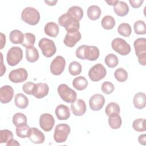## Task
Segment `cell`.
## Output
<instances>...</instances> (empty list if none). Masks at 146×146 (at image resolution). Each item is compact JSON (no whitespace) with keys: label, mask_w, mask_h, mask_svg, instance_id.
I'll list each match as a JSON object with an SVG mask.
<instances>
[{"label":"cell","mask_w":146,"mask_h":146,"mask_svg":"<svg viewBox=\"0 0 146 146\" xmlns=\"http://www.w3.org/2000/svg\"><path fill=\"white\" fill-rule=\"evenodd\" d=\"M14 90L10 86L5 85L0 88V101L2 103H8L14 96Z\"/></svg>","instance_id":"obj_15"},{"label":"cell","mask_w":146,"mask_h":146,"mask_svg":"<svg viewBox=\"0 0 146 146\" xmlns=\"http://www.w3.org/2000/svg\"><path fill=\"white\" fill-rule=\"evenodd\" d=\"M36 84L31 82H28L24 83L22 86V90L23 92L28 95H33L35 90Z\"/></svg>","instance_id":"obj_44"},{"label":"cell","mask_w":146,"mask_h":146,"mask_svg":"<svg viewBox=\"0 0 146 146\" xmlns=\"http://www.w3.org/2000/svg\"><path fill=\"white\" fill-rule=\"evenodd\" d=\"M102 27L105 30L112 29L115 25V20L113 17L111 15L104 16L101 21Z\"/></svg>","instance_id":"obj_30"},{"label":"cell","mask_w":146,"mask_h":146,"mask_svg":"<svg viewBox=\"0 0 146 146\" xmlns=\"http://www.w3.org/2000/svg\"><path fill=\"white\" fill-rule=\"evenodd\" d=\"M44 31L47 35L55 38L59 34V27L56 23L50 22L47 23L44 26Z\"/></svg>","instance_id":"obj_22"},{"label":"cell","mask_w":146,"mask_h":146,"mask_svg":"<svg viewBox=\"0 0 146 146\" xmlns=\"http://www.w3.org/2000/svg\"><path fill=\"white\" fill-rule=\"evenodd\" d=\"M13 123L15 126L27 124V117L23 113L17 112L13 117Z\"/></svg>","instance_id":"obj_38"},{"label":"cell","mask_w":146,"mask_h":146,"mask_svg":"<svg viewBox=\"0 0 146 146\" xmlns=\"http://www.w3.org/2000/svg\"><path fill=\"white\" fill-rule=\"evenodd\" d=\"M55 115L59 120H67L70 116L69 108L66 105L60 104L55 109Z\"/></svg>","instance_id":"obj_19"},{"label":"cell","mask_w":146,"mask_h":146,"mask_svg":"<svg viewBox=\"0 0 146 146\" xmlns=\"http://www.w3.org/2000/svg\"><path fill=\"white\" fill-rule=\"evenodd\" d=\"M101 15V9L96 5H91L87 9V16L91 20L95 21Z\"/></svg>","instance_id":"obj_28"},{"label":"cell","mask_w":146,"mask_h":146,"mask_svg":"<svg viewBox=\"0 0 146 146\" xmlns=\"http://www.w3.org/2000/svg\"><path fill=\"white\" fill-rule=\"evenodd\" d=\"M28 137L32 143L35 144H42L45 140V136L43 133L35 127L30 128Z\"/></svg>","instance_id":"obj_17"},{"label":"cell","mask_w":146,"mask_h":146,"mask_svg":"<svg viewBox=\"0 0 146 146\" xmlns=\"http://www.w3.org/2000/svg\"><path fill=\"white\" fill-rule=\"evenodd\" d=\"M9 39L14 44H22L24 39V34L20 30H12L9 35Z\"/></svg>","instance_id":"obj_26"},{"label":"cell","mask_w":146,"mask_h":146,"mask_svg":"<svg viewBox=\"0 0 146 146\" xmlns=\"http://www.w3.org/2000/svg\"><path fill=\"white\" fill-rule=\"evenodd\" d=\"M129 3L131 6L135 9H137L140 7L144 2L143 0H129Z\"/></svg>","instance_id":"obj_45"},{"label":"cell","mask_w":146,"mask_h":146,"mask_svg":"<svg viewBox=\"0 0 146 146\" xmlns=\"http://www.w3.org/2000/svg\"><path fill=\"white\" fill-rule=\"evenodd\" d=\"M67 13H69L72 17L80 21L83 16V9L77 6H73L68 9Z\"/></svg>","instance_id":"obj_32"},{"label":"cell","mask_w":146,"mask_h":146,"mask_svg":"<svg viewBox=\"0 0 146 146\" xmlns=\"http://www.w3.org/2000/svg\"><path fill=\"white\" fill-rule=\"evenodd\" d=\"M119 1H106V2L109 5H111V6H115L117 3Z\"/></svg>","instance_id":"obj_51"},{"label":"cell","mask_w":146,"mask_h":146,"mask_svg":"<svg viewBox=\"0 0 146 146\" xmlns=\"http://www.w3.org/2000/svg\"><path fill=\"white\" fill-rule=\"evenodd\" d=\"M57 91L61 99L67 103H72L76 99L77 95L76 92L66 84H60L58 87Z\"/></svg>","instance_id":"obj_5"},{"label":"cell","mask_w":146,"mask_h":146,"mask_svg":"<svg viewBox=\"0 0 146 146\" xmlns=\"http://www.w3.org/2000/svg\"><path fill=\"white\" fill-rule=\"evenodd\" d=\"M118 33L125 37H129L132 32L131 27L129 24L127 23H122L119 25L117 27Z\"/></svg>","instance_id":"obj_34"},{"label":"cell","mask_w":146,"mask_h":146,"mask_svg":"<svg viewBox=\"0 0 146 146\" xmlns=\"http://www.w3.org/2000/svg\"><path fill=\"white\" fill-rule=\"evenodd\" d=\"M68 71L73 76L79 75L82 72V66L80 63L76 61L71 62L68 66Z\"/></svg>","instance_id":"obj_35"},{"label":"cell","mask_w":146,"mask_h":146,"mask_svg":"<svg viewBox=\"0 0 146 146\" xmlns=\"http://www.w3.org/2000/svg\"><path fill=\"white\" fill-rule=\"evenodd\" d=\"M26 57L28 62L33 63L36 62L39 57V52L35 47L26 48Z\"/></svg>","instance_id":"obj_29"},{"label":"cell","mask_w":146,"mask_h":146,"mask_svg":"<svg viewBox=\"0 0 146 146\" xmlns=\"http://www.w3.org/2000/svg\"><path fill=\"white\" fill-rule=\"evenodd\" d=\"M57 1H45L44 2L46 3H47L48 5L49 6H54L56 4V3L57 2Z\"/></svg>","instance_id":"obj_50"},{"label":"cell","mask_w":146,"mask_h":146,"mask_svg":"<svg viewBox=\"0 0 146 146\" xmlns=\"http://www.w3.org/2000/svg\"><path fill=\"white\" fill-rule=\"evenodd\" d=\"M6 145L7 146H10V145H20L19 143L16 140H14V139H11V140H10L9 141H8L7 143H6Z\"/></svg>","instance_id":"obj_49"},{"label":"cell","mask_w":146,"mask_h":146,"mask_svg":"<svg viewBox=\"0 0 146 146\" xmlns=\"http://www.w3.org/2000/svg\"><path fill=\"white\" fill-rule=\"evenodd\" d=\"M101 90L104 94L109 95L113 92L115 90V87L111 82L106 81L103 82L102 84Z\"/></svg>","instance_id":"obj_43"},{"label":"cell","mask_w":146,"mask_h":146,"mask_svg":"<svg viewBox=\"0 0 146 146\" xmlns=\"http://www.w3.org/2000/svg\"><path fill=\"white\" fill-rule=\"evenodd\" d=\"M55 124V119L52 115L45 113L40 116L39 125L40 128L46 132L51 131Z\"/></svg>","instance_id":"obj_12"},{"label":"cell","mask_w":146,"mask_h":146,"mask_svg":"<svg viewBox=\"0 0 146 146\" xmlns=\"http://www.w3.org/2000/svg\"><path fill=\"white\" fill-rule=\"evenodd\" d=\"M82 38V35L79 30L67 32L63 40L64 44L68 47H73Z\"/></svg>","instance_id":"obj_13"},{"label":"cell","mask_w":146,"mask_h":146,"mask_svg":"<svg viewBox=\"0 0 146 146\" xmlns=\"http://www.w3.org/2000/svg\"><path fill=\"white\" fill-rule=\"evenodd\" d=\"M138 141L140 144L145 145H146V135L145 134L140 135L138 137Z\"/></svg>","instance_id":"obj_46"},{"label":"cell","mask_w":146,"mask_h":146,"mask_svg":"<svg viewBox=\"0 0 146 146\" xmlns=\"http://www.w3.org/2000/svg\"><path fill=\"white\" fill-rule=\"evenodd\" d=\"M30 127L27 124H21L16 126V135L21 138H26L29 137Z\"/></svg>","instance_id":"obj_31"},{"label":"cell","mask_w":146,"mask_h":146,"mask_svg":"<svg viewBox=\"0 0 146 146\" xmlns=\"http://www.w3.org/2000/svg\"><path fill=\"white\" fill-rule=\"evenodd\" d=\"M108 124L112 129H119L122 123L121 118L119 113H114L108 116Z\"/></svg>","instance_id":"obj_24"},{"label":"cell","mask_w":146,"mask_h":146,"mask_svg":"<svg viewBox=\"0 0 146 146\" xmlns=\"http://www.w3.org/2000/svg\"><path fill=\"white\" fill-rule=\"evenodd\" d=\"M14 102L15 106L21 109L26 108L29 105L28 98L23 94H17L14 99Z\"/></svg>","instance_id":"obj_27"},{"label":"cell","mask_w":146,"mask_h":146,"mask_svg":"<svg viewBox=\"0 0 146 146\" xmlns=\"http://www.w3.org/2000/svg\"><path fill=\"white\" fill-rule=\"evenodd\" d=\"M71 110L75 116H80L83 115L86 111V105L84 101L81 99L76 100L71 104Z\"/></svg>","instance_id":"obj_16"},{"label":"cell","mask_w":146,"mask_h":146,"mask_svg":"<svg viewBox=\"0 0 146 146\" xmlns=\"http://www.w3.org/2000/svg\"><path fill=\"white\" fill-rule=\"evenodd\" d=\"M22 58L23 51L19 47H12L7 51L6 60L8 64L10 66H16L22 60Z\"/></svg>","instance_id":"obj_7"},{"label":"cell","mask_w":146,"mask_h":146,"mask_svg":"<svg viewBox=\"0 0 146 146\" xmlns=\"http://www.w3.org/2000/svg\"><path fill=\"white\" fill-rule=\"evenodd\" d=\"M35 41V35L30 33H26L24 34V39L22 45L26 48L33 47Z\"/></svg>","instance_id":"obj_33"},{"label":"cell","mask_w":146,"mask_h":146,"mask_svg":"<svg viewBox=\"0 0 146 146\" xmlns=\"http://www.w3.org/2000/svg\"><path fill=\"white\" fill-rule=\"evenodd\" d=\"M107 74L106 68L100 63L93 66L88 71V76L93 82H98L103 79Z\"/></svg>","instance_id":"obj_9"},{"label":"cell","mask_w":146,"mask_h":146,"mask_svg":"<svg viewBox=\"0 0 146 146\" xmlns=\"http://www.w3.org/2000/svg\"><path fill=\"white\" fill-rule=\"evenodd\" d=\"M104 62L108 67L114 68L118 64L119 60L115 54H109L105 57Z\"/></svg>","instance_id":"obj_36"},{"label":"cell","mask_w":146,"mask_h":146,"mask_svg":"<svg viewBox=\"0 0 146 146\" xmlns=\"http://www.w3.org/2000/svg\"><path fill=\"white\" fill-rule=\"evenodd\" d=\"M21 19L29 25H36L40 20V14L36 9L27 7L22 11Z\"/></svg>","instance_id":"obj_3"},{"label":"cell","mask_w":146,"mask_h":146,"mask_svg":"<svg viewBox=\"0 0 146 146\" xmlns=\"http://www.w3.org/2000/svg\"><path fill=\"white\" fill-rule=\"evenodd\" d=\"M13 134L9 129H2L0 131V143H7L13 139Z\"/></svg>","instance_id":"obj_42"},{"label":"cell","mask_w":146,"mask_h":146,"mask_svg":"<svg viewBox=\"0 0 146 146\" xmlns=\"http://www.w3.org/2000/svg\"><path fill=\"white\" fill-rule=\"evenodd\" d=\"M120 111L119 106L115 102H111L107 104L105 109L106 114L110 116L114 113H119Z\"/></svg>","instance_id":"obj_37"},{"label":"cell","mask_w":146,"mask_h":146,"mask_svg":"<svg viewBox=\"0 0 146 146\" xmlns=\"http://www.w3.org/2000/svg\"><path fill=\"white\" fill-rule=\"evenodd\" d=\"M113 10L117 15L119 17H124L129 12V7L125 2L119 1L117 4L114 6Z\"/></svg>","instance_id":"obj_23"},{"label":"cell","mask_w":146,"mask_h":146,"mask_svg":"<svg viewBox=\"0 0 146 146\" xmlns=\"http://www.w3.org/2000/svg\"><path fill=\"white\" fill-rule=\"evenodd\" d=\"M134 31L136 34L143 35L146 33V26L145 22L141 20L136 21L133 25Z\"/></svg>","instance_id":"obj_39"},{"label":"cell","mask_w":146,"mask_h":146,"mask_svg":"<svg viewBox=\"0 0 146 146\" xmlns=\"http://www.w3.org/2000/svg\"><path fill=\"white\" fill-rule=\"evenodd\" d=\"M38 46L43 55L46 58H50L56 53V48L54 41L51 39L43 38L39 41Z\"/></svg>","instance_id":"obj_4"},{"label":"cell","mask_w":146,"mask_h":146,"mask_svg":"<svg viewBox=\"0 0 146 146\" xmlns=\"http://www.w3.org/2000/svg\"><path fill=\"white\" fill-rule=\"evenodd\" d=\"M70 127L67 124L56 125L54 133V139L55 141L58 143L65 142L67 139L68 135L70 133Z\"/></svg>","instance_id":"obj_6"},{"label":"cell","mask_w":146,"mask_h":146,"mask_svg":"<svg viewBox=\"0 0 146 146\" xmlns=\"http://www.w3.org/2000/svg\"><path fill=\"white\" fill-rule=\"evenodd\" d=\"M133 128L137 132H144L146 130L145 119L139 118L135 120L132 123Z\"/></svg>","instance_id":"obj_41"},{"label":"cell","mask_w":146,"mask_h":146,"mask_svg":"<svg viewBox=\"0 0 146 146\" xmlns=\"http://www.w3.org/2000/svg\"><path fill=\"white\" fill-rule=\"evenodd\" d=\"M114 76L116 79L119 82H124L128 78V73L123 68L116 69L114 72Z\"/></svg>","instance_id":"obj_40"},{"label":"cell","mask_w":146,"mask_h":146,"mask_svg":"<svg viewBox=\"0 0 146 146\" xmlns=\"http://www.w3.org/2000/svg\"><path fill=\"white\" fill-rule=\"evenodd\" d=\"M133 103L137 109L141 110L144 108L146 105L145 94L141 92L136 94L133 99Z\"/></svg>","instance_id":"obj_21"},{"label":"cell","mask_w":146,"mask_h":146,"mask_svg":"<svg viewBox=\"0 0 146 146\" xmlns=\"http://www.w3.org/2000/svg\"><path fill=\"white\" fill-rule=\"evenodd\" d=\"M66 60L62 56H57L51 63L50 71L54 75H60L64 70Z\"/></svg>","instance_id":"obj_10"},{"label":"cell","mask_w":146,"mask_h":146,"mask_svg":"<svg viewBox=\"0 0 146 146\" xmlns=\"http://www.w3.org/2000/svg\"><path fill=\"white\" fill-rule=\"evenodd\" d=\"M49 87L46 83H39L36 84V86L33 95L37 99H41L47 95Z\"/></svg>","instance_id":"obj_18"},{"label":"cell","mask_w":146,"mask_h":146,"mask_svg":"<svg viewBox=\"0 0 146 146\" xmlns=\"http://www.w3.org/2000/svg\"><path fill=\"white\" fill-rule=\"evenodd\" d=\"M112 49L121 55H127L131 52L130 45L123 39L116 38L111 42Z\"/></svg>","instance_id":"obj_8"},{"label":"cell","mask_w":146,"mask_h":146,"mask_svg":"<svg viewBox=\"0 0 146 146\" xmlns=\"http://www.w3.org/2000/svg\"><path fill=\"white\" fill-rule=\"evenodd\" d=\"M1 49H2L6 44V36L2 33H1Z\"/></svg>","instance_id":"obj_47"},{"label":"cell","mask_w":146,"mask_h":146,"mask_svg":"<svg viewBox=\"0 0 146 146\" xmlns=\"http://www.w3.org/2000/svg\"><path fill=\"white\" fill-rule=\"evenodd\" d=\"M105 103V98L102 94H96L92 95L89 100L90 108L94 111L101 110Z\"/></svg>","instance_id":"obj_14"},{"label":"cell","mask_w":146,"mask_h":146,"mask_svg":"<svg viewBox=\"0 0 146 146\" xmlns=\"http://www.w3.org/2000/svg\"><path fill=\"white\" fill-rule=\"evenodd\" d=\"M27 71L23 68H19L13 70L9 74V80L14 83L23 82L27 79Z\"/></svg>","instance_id":"obj_11"},{"label":"cell","mask_w":146,"mask_h":146,"mask_svg":"<svg viewBox=\"0 0 146 146\" xmlns=\"http://www.w3.org/2000/svg\"><path fill=\"white\" fill-rule=\"evenodd\" d=\"M75 54L79 59L94 61L99 58L100 52L99 48L96 46L82 45L77 48Z\"/></svg>","instance_id":"obj_1"},{"label":"cell","mask_w":146,"mask_h":146,"mask_svg":"<svg viewBox=\"0 0 146 146\" xmlns=\"http://www.w3.org/2000/svg\"><path fill=\"white\" fill-rule=\"evenodd\" d=\"M73 87L78 91H82L87 87L88 86V81L82 76H79L76 78H75L72 82Z\"/></svg>","instance_id":"obj_25"},{"label":"cell","mask_w":146,"mask_h":146,"mask_svg":"<svg viewBox=\"0 0 146 146\" xmlns=\"http://www.w3.org/2000/svg\"><path fill=\"white\" fill-rule=\"evenodd\" d=\"M136 56L146 54V39L139 38L136 39L133 43Z\"/></svg>","instance_id":"obj_20"},{"label":"cell","mask_w":146,"mask_h":146,"mask_svg":"<svg viewBox=\"0 0 146 146\" xmlns=\"http://www.w3.org/2000/svg\"><path fill=\"white\" fill-rule=\"evenodd\" d=\"M58 23L60 26L64 27L67 32L79 30L80 27L79 21L67 12L58 18Z\"/></svg>","instance_id":"obj_2"},{"label":"cell","mask_w":146,"mask_h":146,"mask_svg":"<svg viewBox=\"0 0 146 146\" xmlns=\"http://www.w3.org/2000/svg\"><path fill=\"white\" fill-rule=\"evenodd\" d=\"M1 69L0 76H2L4 74V73H5L6 72V67L5 66L3 65V55L1 52Z\"/></svg>","instance_id":"obj_48"}]
</instances>
